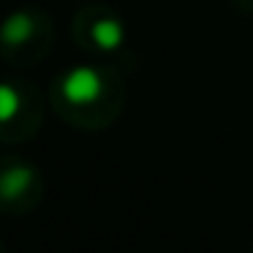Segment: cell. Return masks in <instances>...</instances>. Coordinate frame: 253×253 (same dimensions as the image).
<instances>
[{
    "instance_id": "5b68a950",
    "label": "cell",
    "mask_w": 253,
    "mask_h": 253,
    "mask_svg": "<svg viewBox=\"0 0 253 253\" xmlns=\"http://www.w3.org/2000/svg\"><path fill=\"white\" fill-rule=\"evenodd\" d=\"M19 106H22V98H19L17 90L11 84H0V123L14 120Z\"/></svg>"
},
{
    "instance_id": "277c9868",
    "label": "cell",
    "mask_w": 253,
    "mask_h": 253,
    "mask_svg": "<svg viewBox=\"0 0 253 253\" xmlns=\"http://www.w3.org/2000/svg\"><path fill=\"white\" fill-rule=\"evenodd\" d=\"M93 41L101 46L104 52L117 49L123 44V25L117 19H98L93 25Z\"/></svg>"
},
{
    "instance_id": "3957f363",
    "label": "cell",
    "mask_w": 253,
    "mask_h": 253,
    "mask_svg": "<svg viewBox=\"0 0 253 253\" xmlns=\"http://www.w3.org/2000/svg\"><path fill=\"white\" fill-rule=\"evenodd\" d=\"M33 28L36 25H33V19H30V14L17 11L8 19H3V25H0V41L8 44V46H19L33 36Z\"/></svg>"
},
{
    "instance_id": "7a4b0ae2",
    "label": "cell",
    "mask_w": 253,
    "mask_h": 253,
    "mask_svg": "<svg viewBox=\"0 0 253 253\" xmlns=\"http://www.w3.org/2000/svg\"><path fill=\"white\" fill-rule=\"evenodd\" d=\"M30 182H33V169L30 166H11L0 174V196L3 199H19L28 193Z\"/></svg>"
},
{
    "instance_id": "6da1fadb",
    "label": "cell",
    "mask_w": 253,
    "mask_h": 253,
    "mask_svg": "<svg viewBox=\"0 0 253 253\" xmlns=\"http://www.w3.org/2000/svg\"><path fill=\"white\" fill-rule=\"evenodd\" d=\"M60 90L66 95V101H71L77 106H84V104H93V101L101 98V93H104V79H101V74L95 68L79 66L63 77Z\"/></svg>"
}]
</instances>
